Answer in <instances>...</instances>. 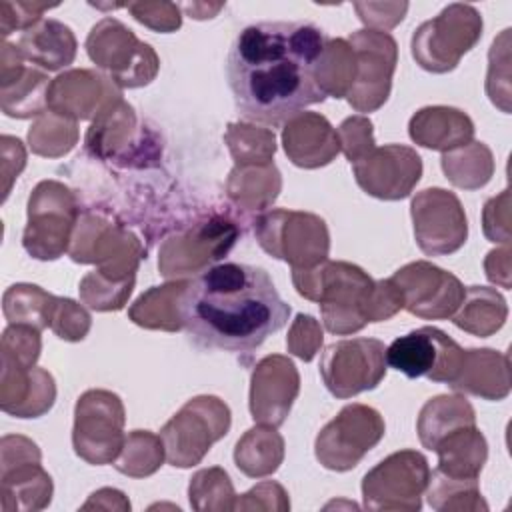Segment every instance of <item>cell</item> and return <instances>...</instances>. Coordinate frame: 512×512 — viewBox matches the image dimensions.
<instances>
[{
    "mask_svg": "<svg viewBox=\"0 0 512 512\" xmlns=\"http://www.w3.org/2000/svg\"><path fill=\"white\" fill-rule=\"evenodd\" d=\"M18 50L38 66L58 70L74 60L76 42L68 26L56 20H40L26 28L18 42Z\"/></svg>",
    "mask_w": 512,
    "mask_h": 512,
    "instance_id": "17",
    "label": "cell"
},
{
    "mask_svg": "<svg viewBox=\"0 0 512 512\" xmlns=\"http://www.w3.org/2000/svg\"><path fill=\"white\" fill-rule=\"evenodd\" d=\"M482 34V18L472 6L452 4L424 22L412 36V56L430 72H450Z\"/></svg>",
    "mask_w": 512,
    "mask_h": 512,
    "instance_id": "5",
    "label": "cell"
},
{
    "mask_svg": "<svg viewBox=\"0 0 512 512\" xmlns=\"http://www.w3.org/2000/svg\"><path fill=\"white\" fill-rule=\"evenodd\" d=\"M330 38L312 22H256L228 50L226 76L238 112L252 122L282 124L326 100L322 62Z\"/></svg>",
    "mask_w": 512,
    "mask_h": 512,
    "instance_id": "1",
    "label": "cell"
},
{
    "mask_svg": "<svg viewBox=\"0 0 512 512\" xmlns=\"http://www.w3.org/2000/svg\"><path fill=\"white\" fill-rule=\"evenodd\" d=\"M428 480V462L420 452H396L364 476V506L370 510H418Z\"/></svg>",
    "mask_w": 512,
    "mask_h": 512,
    "instance_id": "9",
    "label": "cell"
},
{
    "mask_svg": "<svg viewBox=\"0 0 512 512\" xmlns=\"http://www.w3.org/2000/svg\"><path fill=\"white\" fill-rule=\"evenodd\" d=\"M298 294L320 302L324 324L334 334L360 330L366 322H380L402 308V296L392 280L372 282L358 266L326 262L314 270L294 268Z\"/></svg>",
    "mask_w": 512,
    "mask_h": 512,
    "instance_id": "3",
    "label": "cell"
},
{
    "mask_svg": "<svg viewBox=\"0 0 512 512\" xmlns=\"http://www.w3.org/2000/svg\"><path fill=\"white\" fill-rule=\"evenodd\" d=\"M230 428V410L214 396H198L184 404L162 428L166 456L172 466L198 464L210 446Z\"/></svg>",
    "mask_w": 512,
    "mask_h": 512,
    "instance_id": "4",
    "label": "cell"
},
{
    "mask_svg": "<svg viewBox=\"0 0 512 512\" xmlns=\"http://www.w3.org/2000/svg\"><path fill=\"white\" fill-rule=\"evenodd\" d=\"M124 408L116 394L88 390L78 398L74 420V450L90 464H108L120 450Z\"/></svg>",
    "mask_w": 512,
    "mask_h": 512,
    "instance_id": "10",
    "label": "cell"
},
{
    "mask_svg": "<svg viewBox=\"0 0 512 512\" xmlns=\"http://www.w3.org/2000/svg\"><path fill=\"white\" fill-rule=\"evenodd\" d=\"M386 374V346L376 338L340 340L324 348L320 376L336 398L372 390Z\"/></svg>",
    "mask_w": 512,
    "mask_h": 512,
    "instance_id": "7",
    "label": "cell"
},
{
    "mask_svg": "<svg viewBox=\"0 0 512 512\" xmlns=\"http://www.w3.org/2000/svg\"><path fill=\"white\" fill-rule=\"evenodd\" d=\"M414 236L420 250L428 256L456 252L468 234L466 216L460 200L442 188L422 190L412 200Z\"/></svg>",
    "mask_w": 512,
    "mask_h": 512,
    "instance_id": "12",
    "label": "cell"
},
{
    "mask_svg": "<svg viewBox=\"0 0 512 512\" xmlns=\"http://www.w3.org/2000/svg\"><path fill=\"white\" fill-rule=\"evenodd\" d=\"M464 354L466 350L448 334L434 326H422L398 336L386 348V362L408 378L424 376L432 382L452 384L460 374Z\"/></svg>",
    "mask_w": 512,
    "mask_h": 512,
    "instance_id": "6",
    "label": "cell"
},
{
    "mask_svg": "<svg viewBox=\"0 0 512 512\" xmlns=\"http://www.w3.org/2000/svg\"><path fill=\"white\" fill-rule=\"evenodd\" d=\"M354 54L356 80L346 92L358 112L380 108L390 94V78L396 64V42L376 30H360L348 38Z\"/></svg>",
    "mask_w": 512,
    "mask_h": 512,
    "instance_id": "11",
    "label": "cell"
},
{
    "mask_svg": "<svg viewBox=\"0 0 512 512\" xmlns=\"http://www.w3.org/2000/svg\"><path fill=\"white\" fill-rule=\"evenodd\" d=\"M298 372L296 368L290 370L280 382L278 386H270L268 378L264 376V372L256 366L254 374H252V386H250V412H252V418L258 420V422H266L268 424V418H270V404H272V394L276 398V406H278V412L282 416V420H286L290 408H292V402L298 394Z\"/></svg>",
    "mask_w": 512,
    "mask_h": 512,
    "instance_id": "18",
    "label": "cell"
},
{
    "mask_svg": "<svg viewBox=\"0 0 512 512\" xmlns=\"http://www.w3.org/2000/svg\"><path fill=\"white\" fill-rule=\"evenodd\" d=\"M178 318L200 348L248 354L288 324L290 306L264 268L222 262L186 282Z\"/></svg>",
    "mask_w": 512,
    "mask_h": 512,
    "instance_id": "2",
    "label": "cell"
},
{
    "mask_svg": "<svg viewBox=\"0 0 512 512\" xmlns=\"http://www.w3.org/2000/svg\"><path fill=\"white\" fill-rule=\"evenodd\" d=\"M356 182L366 194L382 200H400L410 194L422 174L420 156L400 144L372 148L366 156L352 162Z\"/></svg>",
    "mask_w": 512,
    "mask_h": 512,
    "instance_id": "14",
    "label": "cell"
},
{
    "mask_svg": "<svg viewBox=\"0 0 512 512\" xmlns=\"http://www.w3.org/2000/svg\"><path fill=\"white\" fill-rule=\"evenodd\" d=\"M390 280L402 296V306L420 318H448L464 298L460 280L428 262L408 264Z\"/></svg>",
    "mask_w": 512,
    "mask_h": 512,
    "instance_id": "13",
    "label": "cell"
},
{
    "mask_svg": "<svg viewBox=\"0 0 512 512\" xmlns=\"http://www.w3.org/2000/svg\"><path fill=\"white\" fill-rule=\"evenodd\" d=\"M438 452L436 474L452 482H476L486 462V440L474 428L464 424L442 436L432 448Z\"/></svg>",
    "mask_w": 512,
    "mask_h": 512,
    "instance_id": "16",
    "label": "cell"
},
{
    "mask_svg": "<svg viewBox=\"0 0 512 512\" xmlns=\"http://www.w3.org/2000/svg\"><path fill=\"white\" fill-rule=\"evenodd\" d=\"M72 198L66 194L56 208L46 204L32 192L28 202V226L24 232V248L40 260L58 258L68 244V232L74 222Z\"/></svg>",
    "mask_w": 512,
    "mask_h": 512,
    "instance_id": "15",
    "label": "cell"
},
{
    "mask_svg": "<svg viewBox=\"0 0 512 512\" xmlns=\"http://www.w3.org/2000/svg\"><path fill=\"white\" fill-rule=\"evenodd\" d=\"M384 436L382 416L364 404L344 406L316 438L318 462L336 472L354 468Z\"/></svg>",
    "mask_w": 512,
    "mask_h": 512,
    "instance_id": "8",
    "label": "cell"
},
{
    "mask_svg": "<svg viewBox=\"0 0 512 512\" xmlns=\"http://www.w3.org/2000/svg\"><path fill=\"white\" fill-rule=\"evenodd\" d=\"M338 142L344 148L346 158L352 162L360 160L362 156H366L372 148H374V138H372V124L370 120L362 118V116H354L348 118L340 124L338 128Z\"/></svg>",
    "mask_w": 512,
    "mask_h": 512,
    "instance_id": "19",
    "label": "cell"
}]
</instances>
